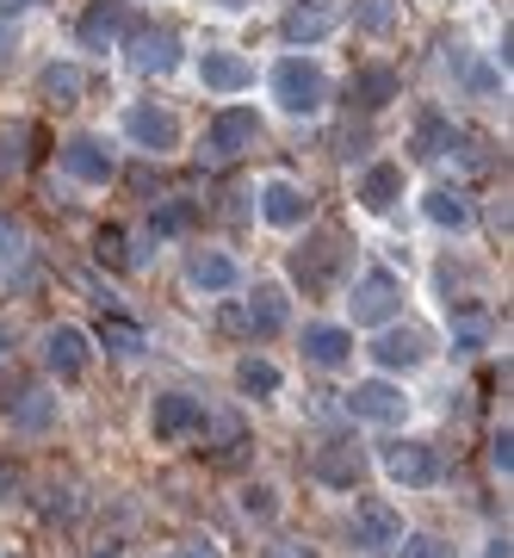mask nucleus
Wrapping results in <instances>:
<instances>
[{"mask_svg": "<svg viewBox=\"0 0 514 558\" xmlns=\"http://www.w3.org/2000/svg\"><path fill=\"white\" fill-rule=\"evenodd\" d=\"M198 81L211 94H242V87H255V62L236 57V50H205L198 57Z\"/></svg>", "mask_w": 514, "mask_h": 558, "instance_id": "15", "label": "nucleus"}, {"mask_svg": "<svg viewBox=\"0 0 514 558\" xmlns=\"http://www.w3.org/2000/svg\"><path fill=\"white\" fill-rule=\"evenodd\" d=\"M131 62H137L143 75H174V62H180V32H174V25H156V32H143L137 50H131Z\"/></svg>", "mask_w": 514, "mask_h": 558, "instance_id": "19", "label": "nucleus"}, {"mask_svg": "<svg viewBox=\"0 0 514 558\" xmlns=\"http://www.w3.org/2000/svg\"><path fill=\"white\" fill-rule=\"evenodd\" d=\"M205 428V403L186 398V391H161L156 410H149V435L156 440H186Z\"/></svg>", "mask_w": 514, "mask_h": 558, "instance_id": "10", "label": "nucleus"}, {"mask_svg": "<svg viewBox=\"0 0 514 558\" xmlns=\"http://www.w3.org/2000/svg\"><path fill=\"white\" fill-rule=\"evenodd\" d=\"M99 558H119V553H99Z\"/></svg>", "mask_w": 514, "mask_h": 558, "instance_id": "43", "label": "nucleus"}, {"mask_svg": "<svg viewBox=\"0 0 514 558\" xmlns=\"http://www.w3.org/2000/svg\"><path fill=\"white\" fill-rule=\"evenodd\" d=\"M193 218H198V205H193V199H168L161 211H149V230H156V236H180V230H186Z\"/></svg>", "mask_w": 514, "mask_h": 558, "instance_id": "29", "label": "nucleus"}, {"mask_svg": "<svg viewBox=\"0 0 514 558\" xmlns=\"http://www.w3.org/2000/svg\"><path fill=\"white\" fill-rule=\"evenodd\" d=\"M396 199H403V161H372L359 174V205L366 211H391Z\"/></svg>", "mask_w": 514, "mask_h": 558, "instance_id": "20", "label": "nucleus"}, {"mask_svg": "<svg viewBox=\"0 0 514 558\" xmlns=\"http://www.w3.org/2000/svg\"><path fill=\"white\" fill-rule=\"evenodd\" d=\"M62 168H69V180H81V186H106V180L119 174V161H112V149L99 137H69L62 143Z\"/></svg>", "mask_w": 514, "mask_h": 558, "instance_id": "12", "label": "nucleus"}, {"mask_svg": "<svg viewBox=\"0 0 514 558\" xmlns=\"http://www.w3.org/2000/svg\"><path fill=\"white\" fill-rule=\"evenodd\" d=\"M38 87H44V100L50 106H75L81 94H87V75H81L75 62H50V69L38 75Z\"/></svg>", "mask_w": 514, "mask_h": 558, "instance_id": "24", "label": "nucleus"}, {"mask_svg": "<svg viewBox=\"0 0 514 558\" xmlns=\"http://www.w3.org/2000/svg\"><path fill=\"white\" fill-rule=\"evenodd\" d=\"M186 279H193L198 292H236V279H242V267L223 248H198L193 260H186Z\"/></svg>", "mask_w": 514, "mask_h": 558, "instance_id": "21", "label": "nucleus"}, {"mask_svg": "<svg viewBox=\"0 0 514 558\" xmlns=\"http://www.w3.org/2000/svg\"><path fill=\"white\" fill-rule=\"evenodd\" d=\"M304 360L322 366V373H341V366H354V336L335 329V323H310L304 329Z\"/></svg>", "mask_w": 514, "mask_h": 558, "instance_id": "16", "label": "nucleus"}, {"mask_svg": "<svg viewBox=\"0 0 514 558\" xmlns=\"http://www.w3.org/2000/svg\"><path fill=\"white\" fill-rule=\"evenodd\" d=\"M329 490H354L359 478H366V453H359L354 440H329V447H317V465H310Z\"/></svg>", "mask_w": 514, "mask_h": 558, "instance_id": "14", "label": "nucleus"}, {"mask_svg": "<svg viewBox=\"0 0 514 558\" xmlns=\"http://www.w3.org/2000/svg\"><path fill=\"white\" fill-rule=\"evenodd\" d=\"M124 137L137 143V149H149V156H168V149H180V119L168 112V106H124Z\"/></svg>", "mask_w": 514, "mask_h": 558, "instance_id": "3", "label": "nucleus"}, {"mask_svg": "<svg viewBox=\"0 0 514 558\" xmlns=\"http://www.w3.org/2000/svg\"><path fill=\"white\" fill-rule=\"evenodd\" d=\"M372 360L384 373H409V366L428 360V336H421V329H384V336L372 341Z\"/></svg>", "mask_w": 514, "mask_h": 558, "instance_id": "17", "label": "nucleus"}, {"mask_svg": "<svg viewBox=\"0 0 514 558\" xmlns=\"http://www.w3.org/2000/svg\"><path fill=\"white\" fill-rule=\"evenodd\" d=\"M421 211H428V223H440V230H472V199L453 193V186H435V193L421 199Z\"/></svg>", "mask_w": 514, "mask_h": 558, "instance_id": "23", "label": "nucleus"}, {"mask_svg": "<svg viewBox=\"0 0 514 558\" xmlns=\"http://www.w3.org/2000/svg\"><path fill=\"white\" fill-rule=\"evenodd\" d=\"M20 7H32V0H0V13H20Z\"/></svg>", "mask_w": 514, "mask_h": 558, "instance_id": "39", "label": "nucleus"}, {"mask_svg": "<svg viewBox=\"0 0 514 558\" xmlns=\"http://www.w3.org/2000/svg\"><path fill=\"white\" fill-rule=\"evenodd\" d=\"M44 366H50L57 379H81V373L94 366V341L81 336L75 323H57V329H44Z\"/></svg>", "mask_w": 514, "mask_h": 558, "instance_id": "8", "label": "nucleus"}, {"mask_svg": "<svg viewBox=\"0 0 514 558\" xmlns=\"http://www.w3.org/2000/svg\"><path fill=\"white\" fill-rule=\"evenodd\" d=\"M347 534H354V546L359 553H391L396 539H403V515H396L391 502H359L354 509V521H347Z\"/></svg>", "mask_w": 514, "mask_h": 558, "instance_id": "7", "label": "nucleus"}, {"mask_svg": "<svg viewBox=\"0 0 514 558\" xmlns=\"http://www.w3.org/2000/svg\"><path fill=\"white\" fill-rule=\"evenodd\" d=\"M396 558H453V546L435 534H403L396 539Z\"/></svg>", "mask_w": 514, "mask_h": 558, "instance_id": "32", "label": "nucleus"}, {"mask_svg": "<svg viewBox=\"0 0 514 558\" xmlns=\"http://www.w3.org/2000/svg\"><path fill=\"white\" fill-rule=\"evenodd\" d=\"M236 385L248 391V398H273L279 385H285V373H279L273 360H255V354H248V360L236 366Z\"/></svg>", "mask_w": 514, "mask_h": 558, "instance_id": "27", "label": "nucleus"}, {"mask_svg": "<svg viewBox=\"0 0 514 558\" xmlns=\"http://www.w3.org/2000/svg\"><path fill=\"white\" fill-rule=\"evenodd\" d=\"M99 260H112V267H124V260H131V255H124V236H119V230H99Z\"/></svg>", "mask_w": 514, "mask_h": 558, "instance_id": "36", "label": "nucleus"}, {"mask_svg": "<svg viewBox=\"0 0 514 558\" xmlns=\"http://www.w3.org/2000/svg\"><path fill=\"white\" fill-rule=\"evenodd\" d=\"M20 260H25V230H20V218L0 211V267H20Z\"/></svg>", "mask_w": 514, "mask_h": 558, "instance_id": "33", "label": "nucleus"}, {"mask_svg": "<svg viewBox=\"0 0 514 558\" xmlns=\"http://www.w3.org/2000/svg\"><path fill=\"white\" fill-rule=\"evenodd\" d=\"M211 7H223V13H236V7H248V0H211Z\"/></svg>", "mask_w": 514, "mask_h": 558, "instance_id": "40", "label": "nucleus"}, {"mask_svg": "<svg viewBox=\"0 0 514 558\" xmlns=\"http://www.w3.org/2000/svg\"><path fill=\"white\" fill-rule=\"evenodd\" d=\"M354 25L366 38H391L396 32V0H354Z\"/></svg>", "mask_w": 514, "mask_h": 558, "instance_id": "28", "label": "nucleus"}, {"mask_svg": "<svg viewBox=\"0 0 514 558\" xmlns=\"http://www.w3.org/2000/svg\"><path fill=\"white\" fill-rule=\"evenodd\" d=\"M396 304H403V286H396L391 274H366L354 279V292H347V311H354V323H391L396 317Z\"/></svg>", "mask_w": 514, "mask_h": 558, "instance_id": "9", "label": "nucleus"}, {"mask_svg": "<svg viewBox=\"0 0 514 558\" xmlns=\"http://www.w3.org/2000/svg\"><path fill=\"white\" fill-rule=\"evenodd\" d=\"M279 497H273V484H248L242 490V515H255V521H273Z\"/></svg>", "mask_w": 514, "mask_h": 558, "instance_id": "34", "label": "nucleus"}, {"mask_svg": "<svg viewBox=\"0 0 514 558\" xmlns=\"http://www.w3.org/2000/svg\"><path fill=\"white\" fill-rule=\"evenodd\" d=\"M335 25H341V0H297L292 13H285V38L310 50V44H322Z\"/></svg>", "mask_w": 514, "mask_h": 558, "instance_id": "13", "label": "nucleus"}, {"mask_svg": "<svg viewBox=\"0 0 514 558\" xmlns=\"http://www.w3.org/2000/svg\"><path fill=\"white\" fill-rule=\"evenodd\" d=\"M186 558H218V553H205V546H193V553H186Z\"/></svg>", "mask_w": 514, "mask_h": 558, "instance_id": "42", "label": "nucleus"}, {"mask_svg": "<svg viewBox=\"0 0 514 558\" xmlns=\"http://www.w3.org/2000/svg\"><path fill=\"white\" fill-rule=\"evenodd\" d=\"M458 354H477V348H484V329H477V323H465V329H458V341H453Z\"/></svg>", "mask_w": 514, "mask_h": 558, "instance_id": "38", "label": "nucleus"}, {"mask_svg": "<svg viewBox=\"0 0 514 558\" xmlns=\"http://www.w3.org/2000/svg\"><path fill=\"white\" fill-rule=\"evenodd\" d=\"M260 143V119L248 112V106H223L218 119H211V131H205V156L211 161H236L242 149H255Z\"/></svg>", "mask_w": 514, "mask_h": 558, "instance_id": "4", "label": "nucleus"}, {"mask_svg": "<svg viewBox=\"0 0 514 558\" xmlns=\"http://www.w3.org/2000/svg\"><path fill=\"white\" fill-rule=\"evenodd\" d=\"M99 341H106L119 360H137V354H143V329H131V323H119V317L99 323Z\"/></svg>", "mask_w": 514, "mask_h": 558, "instance_id": "30", "label": "nucleus"}, {"mask_svg": "<svg viewBox=\"0 0 514 558\" xmlns=\"http://www.w3.org/2000/svg\"><path fill=\"white\" fill-rule=\"evenodd\" d=\"M260 558H317V546H304V539H273Z\"/></svg>", "mask_w": 514, "mask_h": 558, "instance_id": "37", "label": "nucleus"}, {"mask_svg": "<svg viewBox=\"0 0 514 558\" xmlns=\"http://www.w3.org/2000/svg\"><path fill=\"white\" fill-rule=\"evenodd\" d=\"M446 137H453V124L440 119V112H421V124H416V156H440V149H446Z\"/></svg>", "mask_w": 514, "mask_h": 558, "instance_id": "31", "label": "nucleus"}, {"mask_svg": "<svg viewBox=\"0 0 514 558\" xmlns=\"http://www.w3.org/2000/svg\"><path fill=\"white\" fill-rule=\"evenodd\" d=\"M13 428H25V435L57 428V398H50V391H25V398L13 403Z\"/></svg>", "mask_w": 514, "mask_h": 558, "instance_id": "26", "label": "nucleus"}, {"mask_svg": "<svg viewBox=\"0 0 514 558\" xmlns=\"http://www.w3.org/2000/svg\"><path fill=\"white\" fill-rule=\"evenodd\" d=\"M310 193L297 186V180H267L260 186V218L273 223V230H297V223H310Z\"/></svg>", "mask_w": 514, "mask_h": 558, "instance_id": "11", "label": "nucleus"}, {"mask_svg": "<svg viewBox=\"0 0 514 558\" xmlns=\"http://www.w3.org/2000/svg\"><path fill=\"white\" fill-rule=\"evenodd\" d=\"M119 32H124V0H94V7L81 13V25H75L81 50H112Z\"/></svg>", "mask_w": 514, "mask_h": 558, "instance_id": "18", "label": "nucleus"}, {"mask_svg": "<svg viewBox=\"0 0 514 558\" xmlns=\"http://www.w3.org/2000/svg\"><path fill=\"white\" fill-rule=\"evenodd\" d=\"M285 323H292V304H285V292H279V286H255V299H248V336L273 341Z\"/></svg>", "mask_w": 514, "mask_h": 558, "instance_id": "22", "label": "nucleus"}, {"mask_svg": "<svg viewBox=\"0 0 514 558\" xmlns=\"http://www.w3.org/2000/svg\"><path fill=\"white\" fill-rule=\"evenodd\" d=\"M384 472L403 490H428V484H440V453L428 440H391L384 447Z\"/></svg>", "mask_w": 514, "mask_h": 558, "instance_id": "6", "label": "nucleus"}, {"mask_svg": "<svg viewBox=\"0 0 514 558\" xmlns=\"http://www.w3.org/2000/svg\"><path fill=\"white\" fill-rule=\"evenodd\" d=\"M273 100L285 106V112H297V119L322 112V100H329V75H322V62L317 57H279L273 62Z\"/></svg>", "mask_w": 514, "mask_h": 558, "instance_id": "1", "label": "nucleus"}, {"mask_svg": "<svg viewBox=\"0 0 514 558\" xmlns=\"http://www.w3.org/2000/svg\"><path fill=\"white\" fill-rule=\"evenodd\" d=\"M490 465H495V472H502V478H509V472H514V435H509V428H502V435L490 440Z\"/></svg>", "mask_w": 514, "mask_h": 558, "instance_id": "35", "label": "nucleus"}, {"mask_svg": "<svg viewBox=\"0 0 514 558\" xmlns=\"http://www.w3.org/2000/svg\"><path fill=\"white\" fill-rule=\"evenodd\" d=\"M341 267H347V242H341V230H317V236L292 255V274H297V286H304L310 299H329V292H335Z\"/></svg>", "mask_w": 514, "mask_h": 558, "instance_id": "2", "label": "nucleus"}, {"mask_svg": "<svg viewBox=\"0 0 514 558\" xmlns=\"http://www.w3.org/2000/svg\"><path fill=\"white\" fill-rule=\"evenodd\" d=\"M347 416L372 422V428H396V422L409 416V398H403L391 379H366V385H354V391H347Z\"/></svg>", "mask_w": 514, "mask_h": 558, "instance_id": "5", "label": "nucleus"}, {"mask_svg": "<svg viewBox=\"0 0 514 558\" xmlns=\"http://www.w3.org/2000/svg\"><path fill=\"white\" fill-rule=\"evenodd\" d=\"M7 348H13V329H7V323H0V354H7Z\"/></svg>", "mask_w": 514, "mask_h": 558, "instance_id": "41", "label": "nucleus"}, {"mask_svg": "<svg viewBox=\"0 0 514 558\" xmlns=\"http://www.w3.org/2000/svg\"><path fill=\"white\" fill-rule=\"evenodd\" d=\"M354 100L359 106H391L396 100V69H384V62H366L354 75Z\"/></svg>", "mask_w": 514, "mask_h": 558, "instance_id": "25", "label": "nucleus"}]
</instances>
